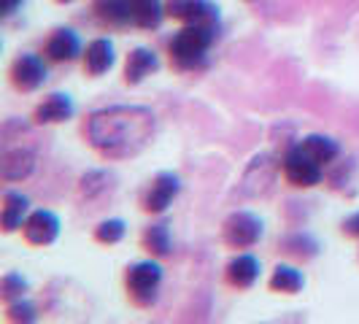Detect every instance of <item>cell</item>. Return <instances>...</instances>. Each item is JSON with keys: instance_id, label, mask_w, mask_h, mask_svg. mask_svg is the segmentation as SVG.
<instances>
[{"instance_id": "23", "label": "cell", "mask_w": 359, "mask_h": 324, "mask_svg": "<svg viewBox=\"0 0 359 324\" xmlns=\"http://www.w3.org/2000/svg\"><path fill=\"white\" fill-rule=\"evenodd\" d=\"M281 249H284L289 257L306 262V259H313V257L319 254V241L311 233H306V230H297V233H289L287 238L281 241Z\"/></svg>"}, {"instance_id": "12", "label": "cell", "mask_w": 359, "mask_h": 324, "mask_svg": "<svg viewBox=\"0 0 359 324\" xmlns=\"http://www.w3.org/2000/svg\"><path fill=\"white\" fill-rule=\"evenodd\" d=\"M259 259L254 257V254H235L233 259L227 262V268H224V281L230 284L233 289H252L257 284V278H259Z\"/></svg>"}, {"instance_id": "10", "label": "cell", "mask_w": 359, "mask_h": 324, "mask_svg": "<svg viewBox=\"0 0 359 324\" xmlns=\"http://www.w3.org/2000/svg\"><path fill=\"white\" fill-rule=\"evenodd\" d=\"M60 216L49 211V208H38L25 219L22 224V235L30 246H52L54 241L60 238Z\"/></svg>"}, {"instance_id": "17", "label": "cell", "mask_w": 359, "mask_h": 324, "mask_svg": "<svg viewBox=\"0 0 359 324\" xmlns=\"http://www.w3.org/2000/svg\"><path fill=\"white\" fill-rule=\"evenodd\" d=\"M92 11L108 27H133V0H92Z\"/></svg>"}, {"instance_id": "7", "label": "cell", "mask_w": 359, "mask_h": 324, "mask_svg": "<svg viewBox=\"0 0 359 324\" xmlns=\"http://www.w3.org/2000/svg\"><path fill=\"white\" fill-rule=\"evenodd\" d=\"M8 79L19 92H36L46 84L49 79V68L46 62L33 52H22L14 57L11 68H8Z\"/></svg>"}, {"instance_id": "11", "label": "cell", "mask_w": 359, "mask_h": 324, "mask_svg": "<svg viewBox=\"0 0 359 324\" xmlns=\"http://www.w3.org/2000/svg\"><path fill=\"white\" fill-rule=\"evenodd\" d=\"M76 106H73V97L68 92H52L46 95L33 111V122L36 125H62L73 119Z\"/></svg>"}, {"instance_id": "2", "label": "cell", "mask_w": 359, "mask_h": 324, "mask_svg": "<svg viewBox=\"0 0 359 324\" xmlns=\"http://www.w3.org/2000/svg\"><path fill=\"white\" fill-rule=\"evenodd\" d=\"M214 38V25H184L179 33L170 38V43H168L170 60L176 62V68H181V71L200 68L205 62V54L211 49Z\"/></svg>"}, {"instance_id": "4", "label": "cell", "mask_w": 359, "mask_h": 324, "mask_svg": "<svg viewBox=\"0 0 359 324\" xmlns=\"http://www.w3.org/2000/svg\"><path fill=\"white\" fill-rule=\"evenodd\" d=\"M281 173L289 187L294 189H311L324 179V165L313 160L300 144L289 146L287 154L281 157Z\"/></svg>"}, {"instance_id": "9", "label": "cell", "mask_w": 359, "mask_h": 324, "mask_svg": "<svg viewBox=\"0 0 359 324\" xmlns=\"http://www.w3.org/2000/svg\"><path fill=\"white\" fill-rule=\"evenodd\" d=\"M168 17L179 19L181 25H214L219 27V6L211 0H170L165 6Z\"/></svg>"}, {"instance_id": "15", "label": "cell", "mask_w": 359, "mask_h": 324, "mask_svg": "<svg viewBox=\"0 0 359 324\" xmlns=\"http://www.w3.org/2000/svg\"><path fill=\"white\" fill-rule=\"evenodd\" d=\"M27 216H30V198L17 192V189H8L3 195V208H0V227H3V233L8 235L22 230Z\"/></svg>"}, {"instance_id": "3", "label": "cell", "mask_w": 359, "mask_h": 324, "mask_svg": "<svg viewBox=\"0 0 359 324\" xmlns=\"http://www.w3.org/2000/svg\"><path fill=\"white\" fill-rule=\"evenodd\" d=\"M162 287V265L154 259L133 262L125 273V292L135 308H151L160 297Z\"/></svg>"}, {"instance_id": "22", "label": "cell", "mask_w": 359, "mask_h": 324, "mask_svg": "<svg viewBox=\"0 0 359 324\" xmlns=\"http://www.w3.org/2000/svg\"><path fill=\"white\" fill-rule=\"evenodd\" d=\"M268 287L270 292H278V295H297L306 287V276L303 270L292 268V265H278L270 276Z\"/></svg>"}, {"instance_id": "29", "label": "cell", "mask_w": 359, "mask_h": 324, "mask_svg": "<svg viewBox=\"0 0 359 324\" xmlns=\"http://www.w3.org/2000/svg\"><path fill=\"white\" fill-rule=\"evenodd\" d=\"M57 3H62V6H65V3H76V0H57Z\"/></svg>"}, {"instance_id": "18", "label": "cell", "mask_w": 359, "mask_h": 324, "mask_svg": "<svg viewBox=\"0 0 359 324\" xmlns=\"http://www.w3.org/2000/svg\"><path fill=\"white\" fill-rule=\"evenodd\" d=\"M141 246H144V249L151 254V257H157V259H165V257H170V254H173L170 222H168V219H160V222L149 224V227L144 230V235H141Z\"/></svg>"}, {"instance_id": "28", "label": "cell", "mask_w": 359, "mask_h": 324, "mask_svg": "<svg viewBox=\"0 0 359 324\" xmlns=\"http://www.w3.org/2000/svg\"><path fill=\"white\" fill-rule=\"evenodd\" d=\"M25 0H0V8H3V17H11L14 11H17L19 6H22Z\"/></svg>"}, {"instance_id": "21", "label": "cell", "mask_w": 359, "mask_h": 324, "mask_svg": "<svg viewBox=\"0 0 359 324\" xmlns=\"http://www.w3.org/2000/svg\"><path fill=\"white\" fill-rule=\"evenodd\" d=\"M165 14L168 11L160 0H133V27L138 30H157Z\"/></svg>"}, {"instance_id": "8", "label": "cell", "mask_w": 359, "mask_h": 324, "mask_svg": "<svg viewBox=\"0 0 359 324\" xmlns=\"http://www.w3.org/2000/svg\"><path fill=\"white\" fill-rule=\"evenodd\" d=\"M38 165L36 151L30 146H3V154H0V176L6 184H14V181H25L33 176Z\"/></svg>"}, {"instance_id": "24", "label": "cell", "mask_w": 359, "mask_h": 324, "mask_svg": "<svg viewBox=\"0 0 359 324\" xmlns=\"http://www.w3.org/2000/svg\"><path fill=\"white\" fill-rule=\"evenodd\" d=\"M125 235H127V224L122 219H103V222L95 227L92 238H95L97 243H103V246H116Z\"/></svg>"}, {"instance_id": "5", "label": "cell", "mask_w": 359, "mask_h": 324, "mask_svg": "<svg viewBox=\"0 0 359 324\" xmlns=\"http://www.w3.org/2000/svg\"><path fill=\"white\" fill-rule=\"evenodd\" d=\"M265 235V222L252 211H233L222 224V241L230 249H252Z\"/></svg>"}, {"instance_id": "26", "label": "cell", "mask_w": 359, "mask_h": 324, "mask_svg": "<svg viewBox=\"0 0 359 324\" xmlns=\"http://www.w3.org/2000/svg\"><path fill=\"white\" fill-rule=\"evenodd\" d=\"M6 319L8 322H22V324H30V322H38V308L30 303V300H25V297H19L14 303H8L6 308Z\"/></svg>"}, {"instance_id": "25", "label": "cell", "mask_w": 359, "mask_h": 324, "mask_svg": "<svg viewBox=\"0 0 359 324\" xmlns=\"http://www.w3.org/2000/svg\"><path fill=\"white\" fill-rule=\"evenodd\" d=\"M27 278L22 276V273H14V270H8L6 276H3V281H0V297L6 300V303H14L19 297H25L27 295Z\"/></svg>"}, {"instance_id": "20", "label": "cell", "mask_w": 359, "mask_h": 324, "mask_svg": "<svg viewBox=\"0 0 359 324\" xmlns=\"http://www.w3.org/2000/svg\"><path fill=\"white\" fill-rule=\"evenodd\" d=\"M111 192H114V176L106 173V170H87L79 179V195L87 200V203L106 198Z\"/></svg>"}, {"instance_id": "30", "label": "cell", "mask_w": 359, "mask_h": 324, "mask_svg": "<svg viewBox=\"0 0 359 324\" xmlns=\"http://www.w3.org/2000/svg\"><path fill=\"white\" fill-rule=\"evenodd\" d=\"M246 3H254V0H246Z\"/></svg>"}, {"instance_id": "6", "label": "cell", "mask_w": 359, "mask_h": 324, "mask_svg": "<svg viewBox=\"0 0 359 324\" xmlns=\"http://www.w3.org/2000/svg\"><path fill=\"white\" fill-rule=\"evenodd\" d=\"M179 192H181L179 173L162 170V173H157L154 179L149 181V187L144 189V195H141V208H144L146 214H165V211L173 205V200L179 198Z\"/></svg>"}, {"instance_id": "14", "label": "cell", "mask_w": 359, "mask_h": 324, "mask_svg": "<svg viewBox=\"0 0 359 324\" xmlns=\"http://www.w3.org/2000/svg\"><path fill=\"white\" fill-rule=\"evenodd\" d=\"M160 71V57L151 52V49H146V46H135V49H130L125 60V84L130 87H135V84H141L144 79H149L151 73Z\"/></svg>"}, {"instance_id": "27", "label": "cell", "mask_w": 359, "mask_h": 324, "mask_svg": "<svg viewBox=\"0 0 359 324\" xmlns=\"http://www.w3.org/2000/svg\"><path fill=\"white\" fill-rule=\"evenodd\" d=\"M341 230L346 238H359V211H354L351 216H346L341 224Z\"/></svg>"}, {"instance_id": "1", "label": "cell", "mask_w": 359, "mask_h": 324, "mask_svg": "<svg viewBox=\"0 0 359 324\" xmlns=\"http://www.w3.org/2000/svg\"><path fill=\"white\" fill-rule=\"evenodd\" d=\"M157 133V116L146 106H108L87 119V141L103 160L138 157Z\"/></svg>"}, {"instance_id": "16", "label": "cell", "mask_w": 359, "mask_h": 324, "mask_svg": "<svg viewBox=\"0 0 359 324\" xmlns=\"http://www.w3.org/2000/svg\"><path fill=\"white\" fill-rule=\"evenodd\" d=\"M114 62H116V54H114V43L108 38H95L87 43V49H84V73L87 76L97 79L111 71Z\"/></svg>"}, {"instance_id": "13", "label": "cell", "mask_w": 359, "mask_h": 324, "mask_svg": "<svg viewBox=\"0 0 359 324\" xmlns=\"http://www.w3.org/2000/svg\"><path fill=\"white\" fill-rule=\"evenodd\" d=\"M43 52L52 62H73L81 54V38L71 27H57L46 41Z\"/></svg>"}, {"instance_id": "19", "label": "cell", "mask_w": 359, "mask_h": 324, "mask_svg": "<svg viewBox=\"0 0 359 324\" xmlns=\"http://www.w3.org/2000/svg\"><path fill=\"white\" fill-rule=\"evenodd\" d=\"M297 144L306 149L308 154L313 157V160L319 162V165H332V162L341 157V146L335 138H330V135H322V133H311L306 135L303 141H297Z\"/></svg>"}]
</instances>
